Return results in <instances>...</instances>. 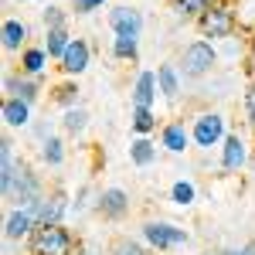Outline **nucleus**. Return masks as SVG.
I'll return each instance as SVG.
<instances>
[{
	"instance_id": "9",
	"label": "nucleus",
	"mask_w": 255,
	"mask_h": 255,
	"mask_svg": "<svg viewBox=\"0 0 255 255\" xmlns=\"http://www.w3.org/2000/svg\"><path fill=\"white\" fill-rule=\"evenodd\" d=\"M34 208H38L41 225H58V215L65 211V197H51V201H41V204H34Z\"/></svg>"
},
{
	"instance_id": "27",
	"label": "nucleus",
	"mask_w": 255,
	"mask_h": 255,
	"mask_svg": "<svg viewBox=\"0 0 255 255\" xmlns=\"http://www.w3.org/2000/svg\"><path fill=\"white\" fill-rule=\"evenodd\" d=\"M119 255H143V252H139L136 245H123V249H119Z\"/></svg>"
},
{
	"instance_id": "7",
	"label": "nucleus",
	"mask_w": 255,
	"mask_h": 255,
	"mask_svg": "<svg viewBox=\"0 0 255 255\" xmlns=\"http://www.w3.org/2000/svg\"><path fill=\"white\" fill-rule=\"evenodd\" d=\"M38 201H31V208L27 211H17V215L7 218V238H20L27 235V228H31V221H34V215H38V208H34Z\"/></svg>"
},
{
	"instance_id": "28",
	"label": "nucleus",
	"mask_w": 255,
	"mask_h": 255,
	"mask_svg": "<svg viewBox=\"0 0 255 255\" xmlns=\"http://www.w3.org/2000/svg\"><path fill=\"white\" fill-rule=\"evenodd\" d=\"M249 116H252V123H255V89L249 92Z\"/></svg>"
},
{
	"instance_id": "23",
	"label": "nucleus",
	"mask_w": 255,
	"mask_h": 255,
	"mask_svg": "<svg viewBox=\"0 0 255 255\" xmlns=\"http://www.w3.org/2000/svg\"><path fill=\"white\" fill-rule=\"evenodd\" d=\"M24 65H27V72H41V65H44V51H27V55H24Z\"/></svg>"
},
{
	"instance_id": "13",
	"label": "nucleus",
	"mask_w": 255,
	"mask_h": 255,
	"mask_svg": "<svg viewBox=\"0 0 255 255\" xmlns=\"http://www.w3.org/2000/svg\"><path fill=\"white\" fill-rule=\"evenodd\" d=\"M102 211L123 215V211H126V194H123V191H106V194H102Z\"/></svg>"
},
{
	"instance_id": "11",
	"label": "nucleus",
	"mask_w": 255,
	"mask_h": 255,
	"mask_svg": "<svg viewBox=\"0 0 255 255\" xmlns=\"http://www.w3.org/2000/svg\"><path fill=\"white\" fill-rule=\"evenodd\" d=\"M245 163V143L238 136H228V143H225V167L228 170H235V167H242Z\"/></svg>"
},
{
	"instance_id": "12",
	"label": "nucleus",
	"mask_w": 255,
	"mask_h": 255,
	"mask_svg": "<svg viewBox=\"0 0 255 255\" xmlns=\"http://www.w3.org/2000/svg\"><path fill=\"white\" fill-rule=\"evenodd\" d=\"M3 119H7L10 126H24V123H27V102L10 99V102L3 106Z\"/></svg>"
},
{
	"instance_id": "21",
	"label": "nucleus",
	"mask_w": 255,
	"mask_h": 255,
	"mask_svg": "<svg viewBox=\"0 0 255 255\" xmlns=\"http://www.w3.org/2000/svg\"><path fill=\"white\" fill-rule=\"evenodd\" d=\"M116 55H123V58L129 55L133 58L136 55V38H116Z\"/></svg>"
},
{
	"instance_id": "17",
	"label": "nucleus",
	"mask_w": 255,
	"mask_h": 255,
	"mask_svg": "<svg viewBox=\"0 0 255 255\" xmlns=\"http://www.w3.org/2000/svg\"><path fill=\"white\" fill-rule=\"evenodd\" d=\"M48 51H51V55H65V51H68L65 31H51V34H48Z\"/></svg>"
},
{
	"instance_id": "19",
	"label": "nucleus",
	"mask_w": 255,
	"mask_h": 255,
	"mask_svg": "<svg viewBox=\"0 0 255 255\" xmlns=\"http://www.w3.org/2000/svg\"><path fill=\"white\" fill-rule=\"evenodd\" d=\"M133 160H136V163H150V160H153V146H150L146 139L133 143Z\"/></svg>"
},
{
	"instance_id": "5",
	"label": "nucleus",
	"mask_w": 255,
	"mask_h": 255,
	"mask_svg": "<svg viewBox=\"0 0 255 255\" xmlns=\"http://www.w3.org/2000/svg\"><path fill=\"white\" fill-rule=\"evenodd\" d=\"M221 116H201L194 126V139L201 143V146H211V143H218L221 139Z\"/></svg>"
},
{
	"instance_id": "4",
	"label": "nucleus",
	"mask_w": 255,
	"mask_h": 255,
	"mask_svg": "<svg viewBox=\"0 0 255 255\" xmlns=\"http://www.w3.org/2000/svg\"><path fill=\"white\" fill-rule=\"evenodd\" d=\"M146 238L157 249H170V245H180L184 242V232L174 228V225H146Z\"/></svg>"
},
{
	"instance_id": "6",
	"label": "nucleus",
	"mask_w": 255,
	"mask_h": 255,
	"mask_svg": "<svg viewBox=\"0 0 255 255\" xmlns=\"http://www.w3.org/2000/svg\"><path fill=\"white\" fill-rule=\"evenodd\" d=\"M113 27H116L119 38H136L139 34V14L129 10V7H119V10H113Z\"/></svg>"
},
{
	"instance_id": "3",
	"label": "nucleus",
	"mask_w": 255,
	"mask_h": 255,
	"mask_svg": "<svg viewBox=\"0 0 255 255\" xmlns=\"http://www.w3.org/2000/svg\"><path fill=\"white\" fill-rule=\"evenodd\" d=\"M201 24H204V31H208L211 38H225V34L232 31L235 17H232V10H225V7H215V10H204Z\"/></svg>"
},
{
	"instance_id": "2",
	"label": "nucleus",
	"mask_w": 255,
	"mask_h": 255,
	"mask_svg": "<svg viewBox=\"0 0 255 255\" xmlns=\"http://www.w3.org/2000/svg\"><path fill=\"white\" fill-rule=\"evenodd\" d=\"M215 65V48L211 44H191L184 51V72L187 75H204Z\"/></svg>"
},
{
	"instance_id": "15",
	"label": "nucleus",
	"mask_w": 255,
	"mask_h": 255,
	"mask_svg": "<svg viewBox=\"0 0 255 255\" xmlns=\"http://www.w3.org/2000/svg\"><path fill=\"white\" fill-rule=\"evenodd\" d=\"M20 41H24V24L7 20V24H3V44H7V48H17Z\"/></svg>"
},
{
	"instance_id": "8",
	"label": "nucleus",
	"mask_w": 255,
	"mask_h": 255,
	"mask_svg": "<svg viewBox=\"0 0 255 255\" xmlns=\"http://www.w3.org/2000/svg\"><path fill=\"white\" fill-rule=\"evenodd\" d=\"M61 58H65V68H68V72H82V68L89 65V48H85L82 41H72Z\"/></svg>"
},
{
	"instance_id": "1",
	"label": "nucleus",
	"mask_w": 255,
	"mask_h": 255,
	"mask_svg": "<svg viewBox=\"0 0 255 255\" xmlns=\"http://www.w3.org/2000/svg\"><path fill=\"white\" fill-rule=\"evenodd\" d=\"M34 252L38 255H68L72 252V238L61 225H41L34 235Z\"/></svg>"
},
{
	"instance_id": "22",
	"label": "nucleus",
	"mask_w": 255,
	"mask_h": 255,
	"mask_svg": "<svg viewBox=\"0 0 255 255\" xmlns=\"http://www.w3.org/2000/svg\"><path fill=\"white\" fill-rule=\"evenodd\" d=\"M44 160H48V163H61V143H58V139H48V146H44Z\"/></svg>"
},
{
	"instance_id": "29",
	"label": "nucleus",
	"mask_w": 255,
	"mask_h": 255,
	"mask_svg": "<svg viewBox=\"0 0 255 255\" xmlns=\"http://www.w3.org/2000/svg\"><path fill=\"white\" fill-rule=\"evenodd\" d=\"M238 255H255V245H249V249H242Z\"/></svg>"
},
{
	"instance_id": "16",
	"label": "nucleus",
	"mask_w": 255,
	"mask_h": 255,
	"mask_svg": "<svg viewBox=\"0 0 255 255\" xmlns=\"http://www.w3.org/2000/svg\"><path fill=\"white\" fill-rule=\"evenodd\" d=\"M157 79H160V85H163V96L174 99L177 96V75H174V68H170V65H163V68L157 72Z\"/></svg>"
},
{
	"instance_id": "20",
	"label": "nucleus",
	"mask_w": 255,
	"mask_h": 255,
	"mask_svg": "<svg viewBox=\"0 0 255 255\" xmlns=\"http://www.w3.org/2000/svg\"><path fill=\"white\" fill-rule=\"evenodd\" d=\"M174 201H177V204H191V201H194V187L184 184V180L174 184Z\"/></svg>"
},
{
	"instance_id": "25",
	"label": "nucleus",
	"mask_w": 255,
	"mask_h": 255,
	"mask_svg": "<svg viewBox=\"0 0 255 255\" xmlns=\"http://www.w3.org/2000/svg\"><path fill=\"white\" fill-rule=\"evenodd\" d=\"M184 10H191V14H197V10H208L211 7V0H177Z\"/></svg>"
},
{
	"instance_id": "26",
	"label": "nucleus",
	"mask_w": 255,
	"mask_h": 255,
	"mask_svg": "<svg viewBox=\"0 0 255 255\" xmlns=\"http://www.w3.org/2000/svg\"><path fill=\"white\" fill-rule=\"evenodd\" d=\"M75 3H79L82 10H92V7H99V3H102V0H75Z\"/></svg>"
},
{
	"instance_id": "24",
	"label": "nucleus",
	"mask_w": 255,
	"mask_h": 255,
	"mask_svg": "<svg viewBox=\"0 0 255 255\" xmlns=\"http://www.w3.org/2000/svg\"><path fill=\"white\" fill-rule=\"evenodd\" d=\"M65 126H68L72 133L82 129V126H85V113H79V109H75V113H68V116H65Z\"/></svg>"
},
{
	"instance_id": "14",
	"label": "nucleus",
	"mask_w": 255,
	"mask_h": 255,
	"mask_svg": "<svg viewBox=\"0 0 255 255\" xmlns=\"http://www.w3.org/2000/svg\"><path fill=\"white\" fill-rule=\"evenodd\" d=\"M163 143H167V150H184V146H187V133H184V126H167Z\"/></svg>"
},
{
	"instance_id": "18",
	"label": "nucleus",
	"mask_w": 255,
	"mask_h": 255,
	"mask_svg": "<svg viewBox=\"0 0 255 255\" xmlns=\"http://www.w3.org/2000/svg\"><path fill=\"white\" fill-rule=\"evenodd\" d=\"M133 126H136L139 133H150V129H153V116H150V109H143V106H136V116H133Z\"/></svg>"
},
{
	"instance_id": "10",
	"label": "nucleus",
	"mask_w": 255,
	"mask_h": 255,
	"mask_svg": "<svg viewBox=\"0 0 255 255\" xmlns=\"http://www.w3.org/2000/svg\"><path fill=\"white\" fill-rule=\"evenodd\" d=\"M153 89H157V75H153V72H143V75H139V82H136V106H143V109H146V106L153 102V96H157Z\"/></svg>"
}]
</instances>
